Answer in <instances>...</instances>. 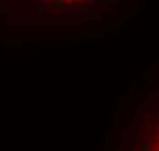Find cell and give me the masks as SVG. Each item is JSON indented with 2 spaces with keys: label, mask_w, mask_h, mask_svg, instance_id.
<instances>
[{
  "label": "cell",
  "mask_w": 159,
  "mask_h": 151,
  "mask_svg": "<svg viewBox=\"0 0 159 151\" xmlns=\"http://www.w3.org/2000/svg\"><path fill=\"white\" fill-rule=\"evenodd\" d=\"M33 6L41 8H53V10H80L88 6H98L104 4L106 0H27Z\"/></svg>",
  "instance_id": "cell-1"
},
{
  "label": "cell",
  "mask_w": 159,
  "mask_h": 151,
  "mask_svg": "<svg viewBox=\"0 0 159 151\" xmlns=\"http://www.w3.org/2000/svg\"><path fill=\"white\" fill-rule=\"evenodd\" d=\"M141 151H159V106L151 114L149 125L145 129V141Z\"/></svg>",
  "instance_id": "cell-2"
}]
</instances>
